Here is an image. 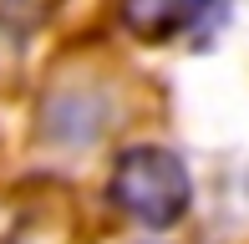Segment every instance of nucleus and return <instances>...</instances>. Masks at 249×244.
<instances>
[{
    "mask_svg": "<svg viewBox=\"0 0 249 244\" xmlns=\"http://www.w3.org/2000/svg\"><path fill=\"white\" fill-rule=\"evenodd\" d=\"M112 204L142 229H173L188 219V204H194V178L178 163V153L158 148V142H138L117 158L107 183Z\"/></svg>",
    "mask_w": 249,
    "mask_h": 244,
    "instance_id": "nucleus-1",
    "label": "nucleus"
},
{
    "mask_svg": "<svg viewBox=\"0 0 249 244\" xmlns=\"http://www.w3.org/2000/svg\"><path fill=\"white\" fill-rule=\"evenodd\" d=\"M122 26L138 41H173L183 31H198L203 16L194 0H122Z\"/></svg>",
    "mask_w": 249,
    "mask_h": 244,
    "instance_id": "nucleus-2",
    "label": "nucleus"
},
{
    "mask_svg": "<svg viewBox=\"0 0 249 244\" xmlns=\"http://www.w3.org/2000/svg\"><path fill=\"white\" fill-rule=\"evenodd\" d=\"M194 5H198V16H203V20H209V16H213V10H224V0H194Z\"/></svg>",
    "mask_w": 249,
    "mask_h": 244,
    "instance_id": "nucleus-3",
    "label": "nucleus"
}]
</instances>
